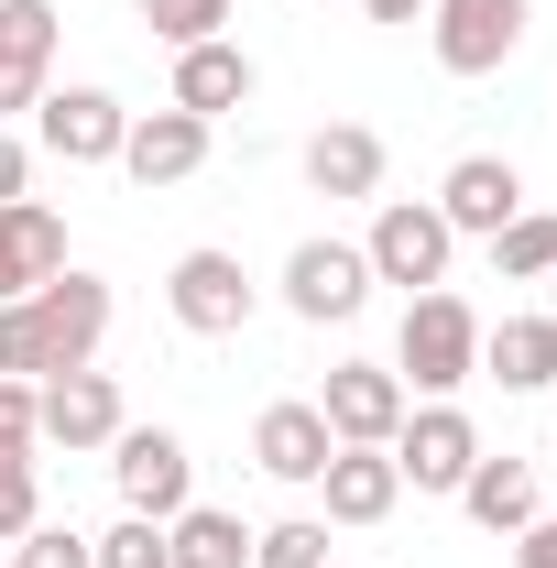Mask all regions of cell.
I'll list each match as a JSON object with an SVG mask.
<instances>
[{
    "instance_id": "obj_1",
    "label": "cell",
    "mask_w": 557,
    "mask_h": 568,
    "mask_svg": "<svg viewBox=\"0 0 557 568\" xmlns=\"http://www.w3.org/2000/svg\"><path fill=\"white\" fill-rule=\"evenodd\" d=\"M99 339H110V284L77 274V263H67L55 284H33V295H11V306H0V372H11V383L88 372Z\"/></svg>"
},
{
    "instance_id": "obj_2",
    "label": "cell",
    "mask_w": 557,
    "mask_h": 568,
    "mask_svg": "<svg viewBox=\"0 0 557 568\" xmlns=\"http://www.w3.org/2000/svg\"><path fill=\"white\" fill-rule=\"evenodd\" d=\"M394 383L426 394V405H459V383H482V317L448 295V284H426L405 295V339H394Z\"/></svg>"
},
{
    "instance_id": "obj_3",
    "label": "cell",
    "mask_w": 557,
    "mask_h": 568,
    "mask_svg": "<svg viewBox=\"0 0 557 568\" xmlns=\"http://www.w3.org/2000/svg\"><path fill=\"white\" fill-rule=\"evenodd\" d=\"M448 252H459V230L437 219V197H383V209H372V241H361L372 284H405V295L448 284Z\"/></svg>"
},
{
    "instance_id": "obj_4",
    "label": "cell",
    "mask_w": 557,
    "mask_h": 568,
    "mask_svg": "<svg viewBox=\"0 0 557 568\" xmlns=\"http://www.w3.org/2000/svg\"><path fill=\"white\" fill-rule=\"evenodd\" d=\"M164 306H175V328H186V339H241V328H252V306H263V284L241 274V252H175Z\"/></svg>"
},
{
    "instance_id": "obj_5",
    "label": "cell",
    "mask_w": 557,
    "mask_h": 568,
    "mask_svg": "<svg viewBox=\"0 0 557 568\" xmlns=\"http://www.w3.org/2000/svg\"><path fill=\"white\" fill-rule=\"evenodd\" d=\"M525 22H536V0H426V44H437V67H448V77L514 67Z\"/></svg>"
},
{
    "instance_id": "obj_6",
    "label": "cell",
    "mask_w": 557,
    "mask_h": 568,
    "mask_svg": "<svg viewBox=\"0 0 557 568\" xmlns=\"http://www.w3.org/2000/svg\"><path fill=\"white\" fill-rule=\"evenodd\" d=\"M110 481H121V514H186L198 503V459H186V437L175 426H121L110 437Z\"/></svg>"
},
{
    "instance_id": "obj_7",
    "label": "cell",
    "mask_w": 557,
    "mask_h": 568,
    "mask_svg": "<svg viewBox=\"0 0 557 568\" xmlns=\"http://www.w3.org/2000/svg\"><path fill=\"white\" fill-rule=\"evenodd\" d=\"M284 306L306 317V328H340L372 306V263H361V241H295L284 252Z\"/></svg>"
},
{
    "instance_id": "obj_8",
    "label": "cell",
    "mask_w": 557,
    "mask_h": 568,
    "mask_svg": "<svg viewBox=\"0 0 557 568\" xmlns=\"http://www.w3.org/2000/svg\"><path fill=\"white\" fill-rule=\"evenodd\" d=\"M405 405H416V394L394 383V361H340V372H328V394H317V416H328L340 448H394Z\"/></svg>"
},
{
    "instance_id": "obj_9",
    "label": "cell",
    "mask_w": 557,
    "mask_h": 568,
    "mask_svg": "<svg viewBox=\"0 0 557 568\" xmlns=\"http://www.w3.org/2000/svg\"><path fill=\"white\" fill-rule=\"evenodd\" d=\"M121 426H132V416H121V383H110L99 361L33 383V437H44V448H110Z\"/></svg>"
},
{
    "instance_id": "obj_10",
    "label": "cell",
    "mask_w": 557,
    "mask_h": 568,
    "mask_svg": "<svg viewBox=\"0 0 557 568\" xmlns=\"http://www.w3.org/2000/svg\"><path fill=\"white\" fill-rule=\"evenodd\" d=\"M33 132L55 164H121V132H132V110L110 99V88H44L33 99Z\"/></svg>"
},
{
    "instance_id": "obj_11",
    "label": "cell",
    "mask_w": 557,
    "mask_h": 568,
    "mask_svg": "<svg viewBox=\"0 0 557 568\" xmlns=\"http://www.w3.org/2000/svg\"><path fill=\"white\" fill-rule=\"evenodd\" d=\"M470 459H482V426L459 416V405H405V426H394V470H405L416 493H459Z\"/></svg>"
},
{
    "instance_id": "obj_12",
    "label": "cell",
    "mask_w": 557,
    "mask_h": 568,
    "mask_svg": "<svg viewBox=\"0 0 557 568\" xmlns=\"http://www.w3.org/2000/svg\"><path fill=\"white\" fill-rule=\"evenodd\" d=\"M328 416H317V394H284L252 416V459H263V481H295V493H317V470H328Z\"/></svg>"
},
{
    "instance_id": "obj_13",
    "label": "cell",
    "mask_w": 557,
    "mask_h": 568,
    "mask_svg": "<svg viewBox=\"0 0 557 568\" xmlns=\"http://www.w3.org/2000/svg\"><path fill=\"white\" fill-rule=\"evenodd\" d=\"M55 33H67L55 0H0V121L55 88Z\"/></svg>"
},
{
    "instance_id": "obj_14",
    "label": "cell",
    "mask_w": 557,
    "mask_h": 568,
    "mask_svg": "<svg viewBox=\"0 0 557 568\" xmlns=\"http://www.w3.org/2000/svg\"><path fill=\"white\" fill-rule=\"evenodd\" d=\"M209 121H198V110H142L132 132H121V175H132L142 197H153V186H186V175H198V164H209Z\"/></svg>"
},
{
    "instance_id": "obj_15",
    "label": "cell",
    "mask_w": 557,
    "mask_h": 568,
    "mask_svg": "<svg viewBox=\"0 0 557 568\" xmlns=\"http://www.w3.org/2000/svg\"><path fill=\"white\" fill-rule=\"evenodd\" d=\"M514 209H525V175H514L503 153H459V164L437 175V219H448L459 241H492Z\"/></svg>"
},
{
    "instance_id": "obj_16",
    "label": "cell",
    "mask_w": 557,
    "mask_h": 568,
    "mask_svg": "<svg viewBox=\"0 0 557 568\" xmlns=\"http://www.w3.org/2000/svg\"><path fill=\"white\" fill-rule=\"evenodd\" d=\"M55 274H67V219L44 197H11L0 209V306L33 295V284H55Z\"/></svg>"
},
{
    "instance_id": "obj_17",
    "label": "cell",
    "mask_w": 557,
    "mask_h": 568,
    "mask_svg": "<svg viewBox=\"0 0 557 568\" xmlns=\"http://www.w3.org/2000/svg\"><path fill=\"white\" fill-rule=\"evenodd\" d=\"M459 514H470V525H482V536H525V525H536V514H547V493H536V459H514V448H503V459H470V481H459Z\"/></svg>"
},
{
    "instance_id": "obj_18",
    "label": "cell",
    "mask_w": 557,
    "mask_h": 568,
    "mask_svg": "<svg viewBox=\"0 0 557 568\" xmlns=\"http://www.w3.org/2000/svg\"><path fill=\"white\" fill-rule=\"evenodd\" d=\"M306 186L317 197H383V132L372 121H328V132H306Z\"/></svg>"
},
{
    "instance_id": "obj_19",
    "label": "cell",
    "mask_w": 557,
    "mask_h": 568,
    "mask_svg": "<svg viewBox=\"0 0 557 568\" xmlns=\"http://www.w3.org/2000/svg\"><path fill=\"white\" fill-rule=\"evenodd\" d=\"M317 493H328V525H383L405 503V470H394V448H328Z\"/></svg>"
},
{
    "instance_id": "obj_20",
    "label": "cell",
    "mask_w": 557,
    "mask_h": 568,
    "mask_svg": "<svg viewBox=\"0 0 557 568\" xmlns=\"http://www.w3.org/2000/svg\"><path fill=\"white\" fill-rule=\"evenodd\" d=\"M252 88H263L252 55H241L230 33H209V44H186V55H175V99H164V110H198V121L219 132V110H241Z\"/></svg>"
},
{
    "instance_id": "obj_21",
    "label": "cell",
    "mask_w": 557,
    "mask_h": 568,
    "mask_svg": "<svg viewBox=\"0 0 557 568\" xmlns=\"http://www.w3.org/2000/svg\"><path fill=\"white\" fill-rule=\"evenodd\" d=\"M482 383H503V394H557V317H503V328H482Z\"/></svg>"
},
{
    "instance_id": "obj_22",
    "label": "cell",
    "mask_w": 557,
    "mask_h": 568,
    "mask_svg": "<svg viewBox=\"0 0 557 568\" xmlns=\"http://www.w3.org/2000/svg\"><path fill=\"white\" fill-rule=\"evenodd\" d=\"M164 558L175 568H252V536H241V514L186 503V514H164Z\"/></svg>"
},
{
    "instance_id": "obj_23",
    "label": "cell",
    "mask_w": 557,
    "mask_h": 568,
    "mask_svg": "<svg viewBox=\"0 0 557 568\" xmlns=\"http://www.w3.org/2000/svg\"><path fill=\"white\" fill-rule=\"evenodd\" d=\"M492 263H503V284H547L557 274V219L547 209H514L503 230H492Z\"/></svg>"
},
{
    "instance_id": "obj_24",
    "label": "cell",
    "mask_w": 557,
    "mask_h": 568,
    "mask_svg": "<svg viewBox=\"0 0 557 568\" xmlns=\"http://www.w3.org/2000/svg\"><path fill=\"white\" fill-rule=\"evenodd\" d=\"M252 568H328V514H284L252 536Z\"/></svg>"
},
{
    "instance_id": "obj_25",
    "label": "cell",
    "mask_w": 557,
    "mask_h": 568,
    "mask_svg": "<svg viewBox=\"0 0 557 568\" xmlns=\"http://www.w3.org/2000/svg\"><path fill=\"white\" fill-rule=\"evenodd\" d=\"M230 11H241V0H142L153 44H175V55H186V44H209V33L230 22Z\"/></svg>"
},
{
    "instance_id": "obj_26",
    "label": "cell",
    "mask_w": 557,
    "mask_h": 568,
    "mask_svg": "<svg viewBox=\"0 0 557 568\" xmlns=\"http://www.w3.org/2000/svg\"><path fill=\"white\" fill-rule=\"evenodd\" d=\"M88 547H99V568H175L153 514H121V525H110V536H88Z\"/></svg>"
},
{
    "instance_id": "obj_27",
    "label": "cell",
    "mask_w": 557,
    "mask_h": 568,
    "mask_svg": "<svg viewBox=\"0 0 557 568\" xmlns=\"http://www.w3.org/2000/svg\"><path fill=\"white\" fill-rule=\"evenodd\" d=\"M33 525H44V481H33V448H22V459H0V547L33 536Z\"/></svg>"
},
{
    "instance_id": "obj_28",
    "label": "cell",
    "mask_w": 557,
    "mask_h": 568,
    "mask_svg": "<svg viewBox=\"0 0 557 568\" xmlns=\"http://www.w3.org/2000/svg\"><path fill=\"white\" fill-rule=\"evenodd\" d=\"M11 568H99V547L77 525H33V536H11Z\"/></svg>"
},
{
    "instance_id": "obj_29",
    "label": "cell",
    "mask_w": 557,
    "mask_h": 568,
    "mask_svg": "<svg viewBox=\"0 0 557 568\" xmlns=\"http://www.w3.org/2000/svg\"><path fill=\"white\" fill-rule=\"evenodd\" d=\"M22 448H44V437H33V383L0 372V459H22Z\"/></svg>"
},
{
    "instance_id": "obj_30",
    "label": "cell",
    "mask_w": 557,
    "mask_h": 568,
    "mask_svg": "<svg viewBox=\"0 0 557 568\" xmlns=\"http://www.w3.org/2000/svg\"><path fill=\"white\" fill-rule=\"evenodd\" d=\"M11 197H33V153H22V132H0V209Z\"/></svg>"
},
{
    "instance_id": "obj_31",
    "label": "cell",
    "mask_w": 557,
    "mask_h": 568,
    "mask_svg": "<svg viewBox=\"0 0 557 568\" xmlns=\"http://www.w3.org/2000/svg\"><path fill=\"white\" fill-rule=\"evenodd\" d=\"M514 568H557V514H536V525L514 536Z\"/></svg>"
},
{
    "instance_id": "obj_32",
    "label": "cell",
    "mask_w": 557,
    "mask_h": 568,
    "mask_svg": "<svg viewBox=\"0 0 557 568\" xmlns=\"http://www.w3.org/2000/svg\"><path fill=\"white\" fill-rule=\"evenodd\" d=\"M372 22H426V0H361Z\"/></svg>"
},
{
    "instance_id": "obj_33",
    "label": "cell",
    "mask_w": 557,
    "mask_h": 568,
    "mask_svg": "<svg viewBox=\"0 0 557 568\" xmlns=\"http://www.w3.org/2000/svg\"><path fill=\"white\" fill-rule=\"evenodd\" d=\"M547 284H557V274H547Z\"/></svg>"
}]
</instances>
